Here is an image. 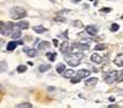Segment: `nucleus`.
<instances>
[{"instance_id": "bb28decb", "label": "nucleus", "mask_w": 123, "mask_h": 108, "mask_svg": "<svg viewBox=\"0 0 123 108\" xmlns=\"http://www.w3.org/2000/svg\"><path fill=\"white\" fill-rule=\"evenodd\" d=\"M6 68H7V65H6V63H5V62H1V63H0V71L6 70Z\"/></svg>"}, {"instance_id": "f8f14e48", "label": "nucleus", "mask_w": 123, "mask_h": 108, "mask_svg": "<svg viewBox=\"0 0 123 108\" xmlns=\"http://www.w3.org/2000/svg\"><path fill=\"white\" fill-rule=\"evenodd\" d=\"M16 27L20 29H27L30 27V23L27 21H20L18 23H16Z\"/></svg>"}, {"instance_id": "4468645a", "label": "nucleus", "mask_w": 123, "mask_h": 108, "mask_svg": "<svg viewBox=\"0 0 123 108\" xmlns=\"http://www.w3.org/2000/svg\"><path fill=\"white\" fill-rule=\"evenodd\" d=\"M78 75H79L81 79H85V77H87V76L90 75V71L86 70V69H81V70L78 71Z\"/></svg>"}, {"instance_id": "39448f33", "label": "nucleus", "mask_w": 123, "mask_h": 108, "mask_svg": "<svg viewBox=\"0 0 123 108\" xmlns=\"http://www.w3.org/2000/svg\"><path fill=\"white\" fill-rule=\"evenodd\" d=\"M85 31H86V33H87L89 36H96L98 29H97V27H96L95 25H89V26H86Z\"/></svg>"}, {"instance_id": "6e6552de", "label": "nucleus", "mask_w": 123, "mask_h": 108, "mask_svg": "<svg viewBox=\"0 0 123 108\" xmlns=\"http://www.w3.org/2000/svg\"><path fill=\"white\" fill-rule=\"evenodd\" d=\"M24 52L27 53V55L31 57V58H35V57L37 55V49H33V48H27V47H25V48H24Z\"/></svg>"}, {"instance_id": "7ed1b4c3", "label": "nucleus", "mask_w": 123, "mask_h": 108, "mask_svg": "<svg viewBox=\"0 0 123 108\" xmlns=\"http://www.w3.org/2000/svg\"><path fill=\"white\" fill-rule=\"evenodd\" d=\"M105 81H106V84H113L115 81H117V71L112 70V71H110L108 74H106Z\"/></svg>"}, {"instance_id": "c85d7f7f", "label": "nucleus", "mask_w": 123, "mask_h": 108, "mask_svg": "<svg viewBox=\"0 0 123 108\" xmlns=\"http://www.w3.org/2000/svg\"><path fill=\"white\" fill-rule=\"evenodd\" d=\"M101 11H102V12H110V11H111V9L105 7V9H101Z\"/></svg>"}, {"instance_id": "9d476101", "label": "nucleus", "mask_w": 123, "mask_h": 108, "mask_svg": "<svg viewBox=\"0 0 123 108\" xmlns=\"http://www.w3.org/2000/svg\"><path fill=\"white\" fill-rule=\"evenodd\" d=\"M115 64L119 68H123V53L118 54L116 58H115Z\"/></svg>"}, {"instance_id": "4be33fe9", "label": "nucleus", "mask_w": 123, "mask_h": 108, "mask_svg": "<svg viewBox=\"0 0 123 108\" xmlns=\"http://www.w3.org/2000/svg\"><path fill=\"white\" fill-rule=\"evenodd\" d=\"M119 29V25L118 23H112L111 25V32H117Z\"/></svg>"}, {"instance_id": "aec40b11", "label": "nucleus", "mask_w": 123, "mask_h": 108, "mask_svg": "<svg viewBox=\"0 0 123 108\" xmlns=\"http://www.w3.org/2000/svg\"><path fill=\"white\" fill-rule=\"evenodd\" d=\"M16 108H32V104L25 102V103H20V104H17Z\"/></svg>"}, {"instance_id": "f3484780", "label": "nucleus", "mask_w": 123, "mask_h": 108, "mask_svg": "<svg viewBox=\"0 0 123 108\" xmlns=\"http://www.w3.org/2000/svg\"><path fill=\"white\" fill-rule=\"evenodd\" d=\"M49 69H50V64H42V65H39L38 70H39L41 73H44V71L49 70Z\"/></svg>"}, {"instance_id": "2eb2a0df", "label": "nucleus", "mask_w": 123, "mask_h": 108, "mask_svg": "<svg viewBox=\"0 0 123 108\" xmlns=\"http://www.w3.org/2000/svg\"><path fill=\"white\" fill-rule=\"evenodd\" d=\"M49 42H47V41H42V42H39V44L37 45L38 47V49L39 51H43V49H47V48H49Z\"/></svg>"}, {"instance_id": "5701e85b", "label": "nucleus", "mask_w": 123, "mask_h": 108, "mask_svg": "<svg viewBox=\"0 0 123 108\" xmlns=\"http://www.w3.org/2000/svg\"><path fill=\"white\" fill-rule=\"evenodd\" d=\"M27 70V66L26 65H18L17 66V73H25Z\"/></svg>"}, {"instance_id": "a211bd4d", "label": "nucleus", "mask_w": 123, "mask_h": 108, "mask_svg": "<svg viewBox=\"0 0 123 108\" xmlns=\"http://www.w3.org/2000/svg\"><path fill=\"white\" fill-rule=\"evenodd\" d=\"M33 31L37 32V33H43V32H46V28L43 26H35L33 27Z\"/></svg>"}, {"instance_id": "2f4dec72", "label": "nucleus", "mask_w": 123, "mask_h": 108, "mask_svg": "<svg viewBox=\"0 0 123 108\" xmlns=\"http://www.w3.org/2000/svg\"><path fill=\"white\" fill-rule=\"evenodd\" d=\"M107 108H118V107H117V106H115V104H112V106H108Z\"/></svg>"}, {"instance_id": "ddd939ff", "label": "nucleus", "mask_w": 123, "mask_h": 108, "mask_svg": "<svg viewBox=\"0 0 123 108\" xmlns=\"http://www.w3.org/2000/svg\"><path fill=\"white\" fill-rule=\"evenodd\" d=\"M97 81H98L97 77H91V79H87V80L85 81V85L86 86H94V85L97 84Z\"/></svg>"}, {"instance_id": "cd10ccee", "label": "nucleus", "mask_w": 123, "mask_h": 108, "mask_svg": "<svg viewBox=\"0 0 123 108\" xmlns=\"http://www.w3.org/2000/svg\"><path fill=\"white\" fill-rule=\"evenodd\" d=\"M73 23L76 27H81V26H83V22H81V21H73Z\"/></svg>"}, {"instance_id": "a878e982", "label": "nucleus", "mask_w": 123, "mask_h": 108, "mask_svg": "<svg viewBox=\"0 0 123 108\" xmlns=\"http://www.w3.org/2000/svg\"><path fill=\"white\" fill-rule=\"evenodd\" d=\"M117 81L118 82L123 81V70H121L119 73H117Z\"/></svg>"}, {"instance_id": "0eeeda50", "label": "nucleus", "mask_w": 123, "mask_h": 108, "mask_svg": "<svg viewBox=\"0 0 123 108\" xmlns=\"http://www.w3.org/2000/svg\"><path fill=\"white\" fill-rule=\"evenodd\" d=\"M69 49H70V44H69L68 41L62 42V44H60V52H62V53H63V54H68Z\"/></svg>"}, {"instance_id": "72a5a7b5", "label": "nucleus", "mask_w": 123, "mask_h": 108, "mask_svg": "<svg viewBox=\"0 0 123 108\" xmlns=\"http://www.w3.org/2000/svg\"><path fill=\"white\" fill-rule=\"evenodd\" d=\"M4 25V22H1V21H0V26H3Z\"/></svg>"}, {"instance_id": "6ab92c4d", "label": "nucleus", "mask_w": 123, "mask_h": 108, "mask_svg": "<svg viewBox=\"0 0 123 108\" xmlns=\"http://www.w3.org/2000/svg\"><path fill=\"white\" fill-rule=\"evenodd\" d=\"M65 71V64H58L57 66V73L58 74H63Z\"/></svg>"}, {"instance_id": "1a4fd4ad", "label": "nucleus", "mask_w": 123, "mask_h": 108, "mask_svg": "<svg viewBox=\"0 0 123 108\" xmlns=\"http://www.w3.org/2000/svg\"><path fill=\"white\" fill-rule=\"evenodd\" d=\"M90 59H91V62H92V63H96V64H100V63L102 62V58H101V55H100V54H97V53L91 54Z\"/></svg>"}, {"instance_id": "20e7f679", "label": "nucleus", "mask_w": 123, "mask_h": 108, "mask_svg": "<svg viewBox=\"0 0 123 108\" xmlns=\"http://www.w3.org/2000/svg\"><path fill=\"white\" fill-rule=\"evenodd\" d=\"M0 33L4 36H11L12 33V28H10L6 23H4L3 26H0Z\"/></svg>"}, {"instance_id": "412c9836", "label": "nucleus", "mask_w": 123, "mask_h": 108, "mask_svg": "<svg viewBox=\"0 0 123 108\" xmlns=\"http://www.w3.org/2000/svg\"><path fill=\"white\" fill-rule=\"evenodd\" d=\"M47 58L49 59L50 62H54V60H55V58H57V54H55V53H50V52H48V53H47Z\"/></svg>"}, {"instance_id": "9b49d317", "label": "nucleus", "mask_w": 123, "mask_h": 108, "mask_svg": "<svg viewBox=\"0 0 123 108\" xmlns=\"http://www.w3.org/2000/svg\"><path fill=\"white\" fill-rule=\"evenodd\" d=\"M15 25H16V23H15ZM21 36H22V34H21V29L17 28V27H15V28H14V31H12V33H11L12 39H18Z\"/></svg>"}, {"instance_id": "dca6fc26", "label": "nucleus", "mask_w": 123, "mask_h": 108, "mask_svg": "<svg viewBox=\"0 0 123 108\" xmlns=\"http://www.w3.org/2000/svg\"><path fill=\"white\" fill-rule=\"evenodd\" d=\"M74 75H75V73H74L73 69H69V70H65V71L63 73V76L67 77V79H71Z\"/></svg>"}, {"instance_id": "c756f323", "label": "nucleus", "mask_w": 123, "mask_h": 108, "mask_svg": "<svg viewBox=\"0 0 123 108\" xmlns=\"http://www.w3.org/2000/svg\"><path fill=\"white\" fill-rule=\"evenodd\" d=\"M54 20H55V21H65L64 17H55Z\"/></svg>"}, {"instance_id": "f704fd0d", "label": "nucleus", "mask_w": 123, "mask_h": 108, "mask_svg": "<svg viewBox=\"0 0 123 108\" xmlns=\"http://www.w3.org/2000/svg\"><path fill=\"white\" fill-rule=\"evenodd\" d=\"M50 1H54V0H50Z\"/></svg>"}, {"instance_id": "7c9ffc66", "label": "nucleus", "mask_w": 123, "mask_h": 108, "mask_svg": "<svg viewBox=\"0 0 123 108\" xmlns=\"http://www.w3.org/2000/svg\"><path fill=\"white\" fill-rule=\"evenodd\" d=\"M53 43H54V45H55V47L58 45V41H57V39H53Z\"/></svg>"}, {"instance_id": "423d86ee", "label": "nucleus", "mask_w": 123, "mask_h": 108, "mask_svg": "<svg viewBox=\"0 0 123 108\" xmlns=\"http://www.w3.org/2000/svg\"><path fill=\"white\" fill-rule=\"evenodd\" d=\"M18 44H24V41H11V42H9L7 45H6V49L7 51H14Z\"/></svg>"}, {"instance_id": "f03ea898", "label": "nucleus", "mask_w": 123, "mask_h": 108, "mask_svg": "<svg viewBox=\"0 0 123 108\" xmlns=\"http://www.w3.org/2000/svg\"><path fill=\"white\" fill-rule=\"evenodd\" d=\"M10 16H11L12 20H22L24 17L27 16V12L22 7L15 6V7H12L11 10H10Z\"/></svg>"}, {"instance_id": "393cba45", "label": "nucleus", "mask_w": 123, "mask_h": 108, "mask_svg": "<svg viewBox=\"0 0 123 108\" xmlns=\"http://www.w3.org/2000/svg\"><path fill=\"white\" fill-rule=\"evenodd\" d=\"M106 48H107L106 44H96V47H95L96 51H104V49H106Z\"/></svg>"}, {"instance_id": "473e14b6", "label": "nucleus", "mask_w": 123, "mask_h": 108, "mask_svg": "<svg viewBox=\"0 0 123 108\" xmlns=\"http://www.w3.org/2000/svg\"><path fill=\"white\" fill-rule=\"evenodd\" d=\"M73 3H79V1H81V0H71Z\"/></svg>"}, {"instance_id": "f257e3e1", "label": "nucleus", "mask_w": 123, "mask_h": 108, "mask_svg": "<svg viewBox=\"0 0 123 108\" xmlns=\"http://www.w3.org/2000/svg\"><path fill=\"white\" fill-rule=\"evenodd\" d=\"M71 55H65V60L70 66H78L83 59V53H70Z\"/></svg>"}, {"instance_id": "b1692460", "label": "nucleus", "mask_w": 123, "mask_h": 108, "mask_svg": "<svg viewBox=\"0 0 123 108\" xmlns=\"http://www.w3.org/2000/svg\"><path fill=\"white\" fill-rule=\"evenodd\" d=\"M70 80H71V84H78V82L81 80V77L78 75V76H73V77L70 79Z\"/></svg>"}]
</instances>
